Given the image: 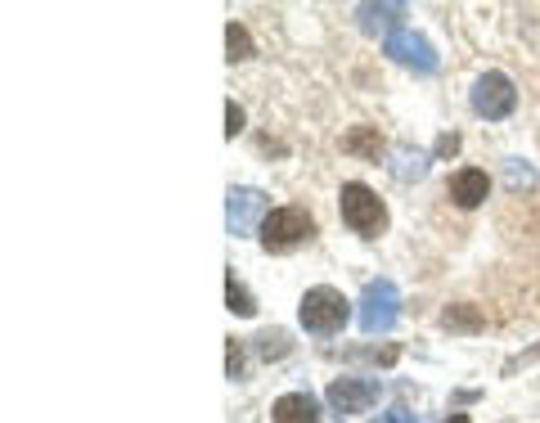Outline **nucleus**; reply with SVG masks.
I'll use <instances>...</instances> for the list:
<instances>
[{
	"label": "nucleus",
	"mask_w": 540,
	"mask_h": 423,
	"mask_svg": "<svg viewBox=\"0 0 540 423\" xmlns=\"http://www.w3.org/2000/svg\"><path fill=\"white\" fill-rule=\"evenodd\" d=\"M342 221L351 225L356 234H365V239H374V234H383L387 230V207H383V198L374 194L369 185H360V180H347L342 185Z\"/></svg>",
	"instance_id": "obj_1"
},
{
	"label": "nucleus",
	"mask_w": 540,
	"mask_h": 423,
	"mask_svg": "<svg viewBox=\"0 0 540 423\" xmlns=\"http://www.w3.org/2000/svg\"><path fill=\"white\" fill-rule=\"evenodd\" d=\"M315 234L311 212L302 207H275V212L261 221V248L266 252H293L297 243H306Z\"/></svg>",
	"instance_id": "obj_2"
},
{
	"label": "nucleus",
	"mask_w": 540,
	"mask_h": 423,
	"mask_svg": "<svg viewBox=\"0 0 540 423\" xmlns=\"http://www.w3.org/2000/svg\"><path fill=\"white\" fill-rule=\"evenodd\" d=\"M297 315H302V329H311V333H338L351 315V302L338 293V288L320 284V288H306Z\"/></svg>",
	"instance_id": "obj_3"
},
{
	"label": "nucleus",
	"mask_w": 540,
	"mask_h": 423,
	"mask_svg": "<svg viewBox=\"0 0 540 423\" xmlns=\"http://www.w3.org/2000/svg\"><path fill=\"white\" fill-rule=\"evenodd\" d=\"M401 320V293L392 279H369L360 293V329L365 333H387Z\"/></svg>",
	"instance_id": "obj_4"
},
{
	"label": "nucleus",
	"mask_w": 540,
	"mask_h": 423,
	"mask_svg": "<svg viewBox=\"0 0 540 423\" xmlns=\"http://www.w3.org/2000/svg\"><path fill=\"white\" fill-rule=\"evenodd\" d=\"M473 113L486 117V122H500V117L513 113V104H518V90H513V81L504 77V72H482V77L473 81Z\"/></svg>",
	"instance_id": "obj_5"
},
{
	"label": "nucleus",
	"mask_w": 540,
	"mask_h": 423,
	"mask_svg": "<svg viewBox=\"0 0 540 423\" xmlns=\"http://www.w3.org/2000/svg\"><path fill=\"white\" fill-rule=\"evenodd\" d=\"M266 194L261 189H248V185H234L230 194H225V225H230V234L239 239V234H252L261 221H266Z\"/></svg>",
	"instance_id": "obj_6"
},
{
	"label": "nucleus",
	"mask_w": 540,
	"mask_h": 423,
	"mask_svg": "<svg viewBox=\"0 0 540 423\" xmlns=\"http://www.w3.org/2000/svg\"><path fill=\"white\" fill-rule=\"evenodd\" d=\"M383 54L392 63H401V68H419V72L437 68V54H432V45L423 41L419 32H410V27H396V32L383 41Z\"/></svg>",
	"instance_id": "obj_7"
},
{
	"label": "nucleus",
	"mask_w": 540,
	"mask_h": 423,
	"mask_svg": "<svg viewBox=\"0 0 540 423\" xmlns=\"http://www.w3.org/2000/svg\"><path fill=\"white\" fill-rule=\"evenodd\" d=\"M383 383L378 378H333L329 383V405L338 414H365L378 401Z\"/></svg>",
	"instance_id": "obj_8"
},
{
	"label": "nucleus",
	"mask_w": 540,
	"mask_h": 423,
	"mask_svg": "<svg viewBox=\"0 0 540 423\" xmlns=\"http://www.w3.org/2000/svg\"><path fill=\"white\" fill-rule=\"evenodd\" d=\"M446 194L455 198V207H477V203H486V194H491V180H486V171L464 167V171H455V176H450Z\"/></svg>",
	"instance_id": "obj_9"
},
{
	"label": "nucleus",
	"mask_w": 540,
	"mask_h": 423,
	"mask_svg": "<svg viewBox=\"0 0 540 423\" xmlns=\"http://www.w3.org/2000/svg\"><path fill=\"white\" fill-rule=\"evenodd\" d=\"M275 423H320V405L306 392H288L275 401Z\"/></svg>",
	"instance_id": "obj_10"
},
{
	"label": "nucleus",
	"mask_w": 540,
	"mask_h": 423,
	"mask_svg": "<svg viewBox=\"0 0 540 423\" xmlns=\"http://www.w3.org/2000/svg\"><path fill=\"white\" fill-rule=\"evenodd\" d=\"M356 18H360V32L378 36V32H387L396 18H405V5H360ZM387 36H392V32H387Z\"/></svg>",
	"instance_id": "obj_11"
},
{
	"label": "nucleus",
	"mask_w": 540,
	"mask_h": 423,
	"mask_svg": "<svg viewBox=\"0 0 540 423\" xmlns=\"http://www.w3.org/2000/svg\"><path fill=\"white\" fill-rule=\"evenodd\" d=\"M342 149L356 153V158L378 162V153H383V135H378V126H356L351 135H342Z\"/></svg>",
	"instance_id": "obj_12"
},
{
	"label": "nucleus",
	"mask_w": 540,
	"mask_h": 423,
	"mask_svg": "<svg viewBox=\"0 0 540 423\" xmlns=\"http://www.w3.org/2000/svg\"><path fill=\"white\" fill-rule=\"evenodd\" d=\"M482 324L486 320L477 306H446V311H441V329H450V333H477Z\"/></svg>",
	"instance_id": "obj_13"
},
{
	"label": "nucleus",
	"mask_w": 540,
	"mask_h": 423,
	"mask_svg": "<svg viewBox=\"0 0 540 423\" xmlns=\"http://www.w3.org/2000/svg\"><path fill=\"white\" fill-rule=\"evenodd\" d=\"M392 171H396L401 180H419L423 171H428V153H419V149H396Z\"/></svg>",
	"instance_id": "obj_14"
},
{
	"label": "nucleus",
	"mask_w": 540,
	"mask_h": 423,
	"mask_svg": "<svg viewBox=\"0 0 540 423\" xmlns=\"http://www.w3.org/2000/svg\"><path fill=\"white\" fill-rule=\"evenodd\" d=\"M225 50H230V63L252 59V36H248V27H243V23H230V27H225Z\"/></svg>",
	"instance_id": "obj_15"
},
{
	"label": "nucleus",
	"mask_w": 540,
	"mask_h": 423,
	"mask_svg": "<svg viewBox=\"0 0 540 423\" xmlns=\"http://www.w3.org/2000/svg\"><path fill=\"white\" fill-rule=\"evenodd\" d=\"M225 302H230V311L243 315V320H248V315H257V302H252V293H248V288H243L234 275L225 279Z\"/></svg>",
	"instance_id": "obj_16"
},
{
	"label": "nucleus",
	"mask_w": 540,
	"mask_h": 423,
	"mask_svg": "<svg viewBox=\"0 0 540 423\" xmlns=\"http://www.w3.org/2000/svg\"><path fill=\"white\" fill-rule=\"evenodd\" d=\"M257 351H261V356H284V351H288V333L284 329H270V333H261V338H257Z\"/></svg>",
	"instance_id": "obj_17"
},
{
	"label": "nucleus",
	"mask_w": 540,
	"mask_h": 423,
	"mask_svg": "<svg viewBox=\"0 0 540 423\" xmlns=\"http://www.w3.org/2000/svg\"><path fill=\"white\" fill-rule=\"evenodd\" d=\"M243 122H248V117H243V108L230 99V104H225V140H234V135L243 131Z\"/></svg>",
	"instance_id": "obj_18"
},
{
	"label": "nucleus",
	"mask_w": 540,
	"mask_h": 423,
	"mask_svg": "<svg viewBox=\"0 0 540 423\" xmlns=\"http://www.w3.org/2000/svg\"><path fill=\"white\" fill-rule=\"evenodd\" d=\"M225 374H230V378L243 374V347L234 338H230V347H225Z\"/></svg>",
	"instance_id": "obj_19"
},
{
	"label": "nucleus",
	"mask_w": 540,
	"mask_h": 423,
	"mask_svg": "<svg viewBox=\"0 0 540 423\" xmlns=\"http://www.w3.org/2000/svg\"><path fill=\"white\" fill-rule=\"evenodd\" d=\"M374 423H419V414H410V410H405V405H392V410H387V414H378Z\"/></svg>",
	"instance_id": "obj_20"
},
{
	"label": "nucleus",
	"mask_w": 540,
	"mask_h": 423,
	"mask_svg": "<svg viewBox=\"0 0 540 423\" xmlns=\"http://www.w3.org/2000/svg\"><path fill=\"white\" fill-rule=\"evenodd\" d=\"M459 149V135H441V144H437V153H455Z\"/></svg>",
	"instance_id": "obj_21"
},
{
	"label": "nucleus",
	"mask_w": 540,
	"mask_h": 423,
	"mask_svg": "<svg viewBox=\"0 0 540 423\" xmlns=\"http://www.w3.org/2000/svg\"><path fill=\"white\" fill-rule=\"evenodd\" d=\"M446 423H468V414H450V419Z\"/></svg>",
	"instance_id": "obj_22"
}]
</instances>
